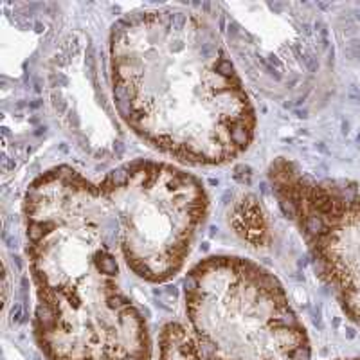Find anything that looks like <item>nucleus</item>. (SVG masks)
Wrapping results in <instances>:
<instances>
[{"mask_svg":"<svg viewBox=\"0 0 360 360\" xmlns=\"http://www.w3.org/2000/svg\"><path fill=\"white\" fill-rule=\"evenodd\" d=\"M108 72L121 121L162 155L221 166L252 144V101L217 27L197 13L160 8L119 18Z\"/></svg>","mask_w":360,"mask_h":360,"instance_id":"f257e3e1","label":"nucleus"},{"mask_svg":"<svg viewBox=\"0 0 360 360\" xmlns=\"http://www.w3.org/2000/svg\"><path fill=\"white\" fill-rule=\"evenodd\" d=\"M22 213L45 360H152L146 317L121 285L119 225L99 182L54 166L29 184Z\"/></svg>","mask_w":360,"mask_h":360,"instance_id":"f03ea898","label":"nucleus"},{"mask_svg":"<svg viewBox=\"0 0 360 360\" xmlns=\"http://www.w3.org/2000/svg\"><path fill=\"white\" fill-rule=\"evenodd\" d=\"M186 314L207 360H310L311 344L270 270L218 254L188 272Z\"/></svg>","mask_w":360,"mask_h":360,"instance_id":"7ed1b4c3","label":"nucleus"},{"mask_svg":"<svg viewBox=\"0 0 360 360\" xmlns=\"http://www.w3.org/2000/svg\"><path fill=\"white\" fill-rule=\"evenodd\" d=\"M119 225L121 258L143 281L179 274L209 213L198 176L162 160H131L99 182Z\"/></svg>","mask_w":360,"mask_h":360,"instance_id":"20e7f679","label":"nucleus"},{"mask_svg":"<svg viewBox=\"0 0 360 360\" xmlns=\"http://www.w3.org/2000/svg\"><path fill=\"white\" fill-rule=\"evenodd\" d=\"M269 180L283 213L303 236L319 278L360 328V189L315 179L285 157L270 164Z\"/></svg>","mask_w":360,"mask_h":360,"instance_id":"39448f33","label":"nucleus"},{"mask_svg":"<svg viewBox=\"0 0 360 360\" xmlns=\"http://www.w3.org/2000/svg\"><path fill=\"white\" fill-rule=\"evenodd\" d=\"M229 224L234 233L250 247H266L270 243L269 220L262 204L252 195H243L234 200Z\"/></svg>","mask_w":360,"mask_h":360,"instance_id":"423d86ee","label":"nucleus"},{"mask_svg":"<svg viewBox=\"0 0 360 360\" xmlns=\"http://www.w3.org/2000/svg\"><path fill=\"white\" fill-rule=\"evenodd\" d=\"M159 360H204V352L195 333L184 324L166 323L159 333Z\"/></svg>","mask_w":360,"mask_h":360,"instance_id":"0eeeda50","label":"nucleus"},{"mask_svg":"<svg viewBox=\"0 0 360 360\" xmlns=\"http://www.w3.org/2000/svg\"><path fill=\"white\" fill-rule=\"evenodd\" d=\"M337 360H360V356H348V359H337Z\"/></svg>","mask_w":360,"mask_h":360,"instance_id":"6e6552de","label":"nucleus"}]
</instances>
